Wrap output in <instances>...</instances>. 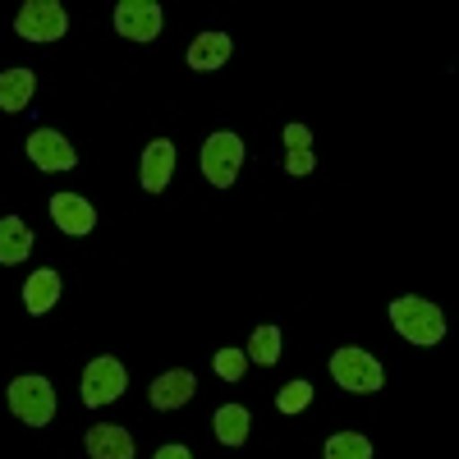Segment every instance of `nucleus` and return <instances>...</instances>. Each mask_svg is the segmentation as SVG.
<instances>
[{
    "label": "nucleus",
    "instance_id": "f257e3e1",
    "mask_svg": "<svg viewBox=\"0 0 459 459\" xmlns=\"http://www.w3.org/2000/svg\"><path fill=\"white\" fill-rule=\"evenodd\" d=\"M391 322L409 344H418V350H432V344L446 340V313L437 308V303L418 299V294H404V299L391 303Z\"/></svg>",
    "mask_w": 459,
    "mask_h": 459
},
{
    "label": "nucleus",
    "instance_id": "f03ea898",
    "mask_svg": "<svg viewBox=\"0 0 459 459\" xmlns=\"http://www.w3.org/2000/svg\"><path fill=\"white\" fill-rule=\"evenodd\" d=\"M331 377L335 386L354 391V395H372L386 386V368H381L368 350H359V344H344V350L331 354Z\"/></svg>",
    "mask_w": 459,
    "mask_h": 459
},
{
    "label": "nucleus",
    "instance_id": "7ed1b4c3",
    "mask_svg": "<svg viewBox=\"0 0 459 459\" xmlns=\"http://www.w3.org/2000/svg\"><path fill=\"white\" fill-rule=\"evenodd\" d=\"M10 409H14L19 423L47 428L56 418V386L47 377H14L10 381Z\"/></svg>",
    "mask_w": 459,
    "mask_h": 459
},
{
    "label": "nucleus",
    "instance_id": "20e7f679",
    "mask_svg": "<svg viewBox=\"0 0 459 459\" xmlns=\"http://www.w3.org/2000/svg\"><path fill=\"white\" fill-rule=\"evenodd\" d=\"M14 32L23 42H60L69 32V14L60 0H23V10L14 19Z\"/></svg>",
    "mask_w": 459,
    "mask_h": 459
},
{
    "label": "nucleus",
    "instance_id": "39448f33",
    "mask_svg": "<svg viewBox=\"0 0 459 459\" xmlns=\"http://www.w3.org/2000/svg\"><path fill=\"white\" fill-rule=\"evenodd\" d=\"M239 166H244V138L239 134H212L203 143V175L216 184V188H230L239 179Z\"/></svg>",
    "mask_w": 459,
    "mask_h": 459
},
{
    "label": "nucleus",
    "instance_id": "423d86ee",
    "mask_svg": "<svg viewBox=\"0 0 459 459\" xmlns=\"http://www.w3.org/2000/svg\"><path fill=\"white\" fill-rule=\"evenodd\" d=\"M125 386H129V372H125L120 359L101 354V359H92V363L83 368V404H88V409H101V404H110V400H120Z\"/></svg>",
    "mask_w": 459,
    "mask_h": 459
},
{
    "label": "nucleus",
    "instance_id": "0eeeda50",
    "mask_svg": "<svg viewBox=\"0 0 459 459\" xmlns=\"http://www.w3.org/2000/svg\"><path fill=\"white\" fill-rule=\"evenodd\" d=\"M115 32L129 37V42H152V37H161V5L157 0H120L115 5Z\"/></svg>",
    "mask_w": 459,
    "mask_h": 459
},
{
    "label": "nucleus",
    "instance_id": "6e6552de",
    "mask_svg": "<svg viewBox=\"0 0 459 459\" xmlns=\"http://www.w3.org/2000/svg\"><path fill=\"white\" fill-rule=\"evenodd\" d=\"M28 157L32 166H42V170H74L79 166V152H74V143L56 129H32L28 134Z\"/></svg>",
    "mask_w": 459,
    "mask_h": 459
},
{
    "label": "nucleus",
    "instance_id": "1a4fd4ad",
    "mask_svg": "<svg viewBox=\"0 0 459 459\" xmlns=\"http://www.w3.org/2000/svg\"><path fill=\"white\" fill-rule=\"evenodd\" d=\"M51 221H56L60 235L83 239V235H92V230H97V207L88 198H79V194H56L51 198Z\"/></svg>",
    "mask_w": 459,
    "mask_h": 459
},
{
    "label": "nucleus",
    "instance_id": "9d476101",
    "mask_svg": "<svg viewBox=\"0 0 459 459\" xmlns=\"http://www.w3.org/2000/svg\"><path fill=\"white\" fill-rule=\"evenodd\" d=\"M194 391H198V377L188 372V368H175V372H166V377L152 381L147 400H152V409H179V404L194 400Z\"/></svg>",
    "mask_w": 459,
    "mask_h": 459
},
{
    "label": "nucleus",
    "instance_id": "9b49d317",
    "mask_svg": "<svg viewBox=\"0 0 459 459\" xmlns=\"http://www.w3.org/2000/svg\"><path fill=\"white\" fill-rule=\"evenodd\" d=\"M170 175H175V143H170V138L147 143V152H143V170H138L143 188H147V194H161V188L170 184Z\"/></svg>",
    "mask_w": 459,
    "mask_h": 459
},
{
    "label": "nucleus",
    "instance_id": "f8f14e48",
    "mask_svg": "<svg viewBox=\"0 0 459 459\" xmlns=\"http://www.w3.org/2000/svg\"><path fill=\"white\" fill-rule=\"evenodd\" d=\"M56 303H60V272H51V266H42V272H32V276L23 281V308H28L32 317L51 313Z\"/></svg>",
    "mask_w": 459,
    "mask_h": 459
},
{
    "label": "nucleus",
    "instance_id": "ddd939ff",
    "mask_svg": "<svg viewBox=\"0 0 459 459\" xmlns=\"http://www.w3.org/2000/svg\"><path fill=\"white\" fill-rule=\"evenodd\" d=\"M88 455L92 459H134V437L115 423L88 428Z\"/></svg>",
    "mask_w": 459,
    "mask_h": 459
},
{
    "label": "nucleus",
    "instance_id": "4468645a",
    "mask_svg": "<svg viewBox=\"0 0 459 459\" xmlns=\"http://www.w3.org/2000/svg\"><path fill=\"white\" fill-rule=\"evenodd\" d=\"M32 253V230L19 216H0V266H19Z\"/></svg>",
    "mask_w": 459,
    "mask_h": 459
},
{
    "label": "nucleus",
    "instance_id": "2eb2a0df",
    "mask_svg": "<svg viewBox=\"0 0 459 459\" xmlns=\"http://www.w3.org/2000/svg\"><path fill=\"white\" fill-rule=\"evenodd\" d=\"M32 92H37V74L32 69H5L0 74V110H10V115L28 110Z\"/></svg>",
    "mask_w": 459,
    "mask_h": 459
},
{
    "label": "nucleus",
    "instance_id": "dca6fc26",
    "mask_svg": "<svg viewBox=\"0 0 459 459\" xmlns=\"http://www.w3.org/2000/svg\"><path fill=\"white\" fill-rule=\"evenodd\" d=\"M188 69H221L230 60V37L225 32H198L194 42H188Z\"/></svg>",
    "mask_w": 459,
    "mask_h": 459
},
{
    "label": "nucleus",
    "instance_id": "f3484780",
    "mask_svg": "<svg viewBox=\"0 0 459 459\" xmlns=\"http://www.w3.org/2000/svg\"><path fill=\"white\" fill-rule=\"evenodd\" d=\"M248 409L244 404H221L216 409V418H212V428H216V441L221 446H244L248 441Z\"/></svg>",
    "mask_w": 459,
    "mask_h": 459
},
{
    "label": "nucleus",
    "instance_id": "a211bd4d",
    "mask_svg": "<svg viewBox=\"0 0 459 459\" xmlns=\"http://www.w3.org/2000/svg\"><path fill=\"white\" fill-rule=\"evenodd\" d=\"M322 455L326 459H372V441L363 432H335V437H326Z\"/></svg>",
    "mask_w": 459,
    "mask_h": 459
},
{
    "label": "nucleus",
    "instance_id": "6ab92c4d",
    "mask_svg": "<svg viewBox=\"0 0 459 459\" xmlns=\"http://www.w3.org/2000/svg\"><path fill=\"white\" fill-rule=\"evenodd\" d=\"M244 354H248L253 363H262V368H272V363L281 359V326H257Z\"/></svg>",
    "mask_w": 459,
    "mask_h": 459
},
{
    "label": "nucleus",
    "instance_id": "aec40b11",
    "mask_svg": "<svg viewBox=\"0 0 459 459\" xmlns=\"http://www.w3.org/2000/svg\"><path fill=\"white\" fill-rule=\"evenodd\" d=\"M308 404H313V386H308V381H285L281 395H276V409L281 413H303Z\"/></svg>",
    "mask_w": 459,
    "mask_h": 459
},
{
    "label": "nucleus",
    "instance_id": "412c9836",
    "mask_svg": "<svg viewBox=\"0 0 459 459\" xmlns=\"http://www.w3.org/2000/svg\"><path fill=\"white\" fill-rule=\"evenodd\" d=\"M212 368H216V377H225V381H244V372H248V354H244V350H216Z\"/></svg>",
    "mask_w": 459,
    "mask_h": 459
},
{
    "label": "nucleus",
    "instance_id": "4be33fe9",
    "mask_svg": "<svg viewBox=\"0 0 459 459\" xmlns=\"http://www.w3.org/2000/svg\"><path fill=\"white\" fill-rule=\"evenodd\" d=\"M313 166H317L313 147H290V152H285V170H290V175H313Z\"/></svg>",
    "mask_w": 459,
    "mask_h": 459
},
{
    "label": "nucleus",
    "instance_id": "5701e85b",
    "mask_svg": "<svg viewBox=\"0 0 459 459\" xmlns=\"http://www.w3.org/2000/svg\"><path fill=\"white\" fill-rule=\"evenodd\" d=\"M285 147H313L308 125H285Z\"/></svg>",
    "mask_w": 459,
    "mask_h": 459
},
{
    "label": "nucleus",
    "instance_id": "b1692460",
    "mask_svg": "<svg viewBox=\"0 0 459 459\" xmlns=\"http://www.w3.org/2000/svg\"><path fill=\"white\" fill-rule=\"evenodd\" d=\"M152 459H194V450H188V446H161Z\"/></svg>",
    "mask_w": 459,
    "mask_h": 459
}]
</instances>
